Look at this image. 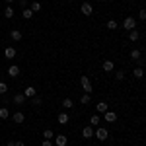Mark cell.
<instances>
[{
    "label": "cell",
    "instance_id": "6da1fadb",
    "mask_svg": "<svg viewBox=\"0 0 146 146\" xmlns=\"http://www.w3.org/2000/svg\"><path fill=\"white\" fill-rule=\"evenodd\" d=\"M80 86H82V90L86 92V94H92L94 92V86H92V80L88 76H82L80 78Z\"/></svg>",
    "mask_w": 146,
    "mask_h": 146
},
{
    "label": "cell",
    "instance_id": "7a4b0ae2",
    "mask_svg": "<svg viewBox=\"0 0 146 146\" xmlns=\"http://www.w3.org/2000/svg\"><path fill=\"white\" fill-rule=\"evenodd\" d=\"M94 136H96L98 140H107V138H109V131L103 129V127H98V129L94 131Z\"/></svg>",
    "mask_w": 146,
    "mask_h": 146
},
{
    "label": "cell",
    "instance_id": "3957f363",
    "mask_svg": "<svg viewBox=\"0 0 146 146\" xmlns=\"http://www.w3.org/2000/svg\"><path fill=\"white\" fill-rule=\"evenodd\" d=\"M123 27L127 29V31H133V29H136V20H135V18H125Z\"/></svg>",
    "mask_w": 146,
    "mask_h": 146
},
{
    "label": "cell",
    "instance_id": "277c9868",
    "mask_svg": "<svg viewBox=\"0 0 146 146\" xmlns=\"http://www.w3.org/2000/svg\"><path fill=\"white\" fill-rule=\"evenodd\" d=\"M80 12H82L84 16H92V14H94V6H92L90 2H84V4L80 6Z\"/></svg>",
    "mask_w": 146,
    "mask_h": 146
},
{
    "label": "cell",
    "instance_id": "5b68a950",
    "mask_svg": "<svg viewBox=\"0 0 146 146\" xmlns=\"http://www.w3.org/2000/svg\"><path fill=\"white\" fill-rule=\"evenodd\" d=\"M103 121H107V123H115V121H117V113H115V111H105V113H103Z\"/></svg>",
    "mask_w": 146,
    "mask_h": 146
},
{
    "label": "cell",
    "instance_id": "8992f818",
    "mask_svg": "<svg viewBox=\"0 0 146 146\" xmlns=\"http://www.w3.org/2000/svg\"><path fill=\"white\" fill-rule=\"evenodd\" d=\"M68 138L64 135H55V146H66Z\"/></svg>",
    "mask_w": 146,
    "mask_h": 146
},
{
    "label": "cell",
    "instance_id": "52a82bcc",
    "mask_svg": "<svg viewBox=\"0 0 146 146\" xmlns=\"http://www.w3.org/2000/svg\"><path fill=\"white\" fill-rule=\"evenodd\" d=\"M56 123H58V125H68V123H70V117H68V113H58V117H56Z\"/></svg>",
    "mask_w": 146,
    "mask_h": 146
},
{
    "label": "cell",
    "instance_id": "ba28073f",
    "mask_svg": "<svg viewBox=\"0 0 146 146\" xmlns=\"http://www.w3.org/2000/svg\"><path fill=\"white\" fill-rule=\"evenodd\" d=\"M23 96H25V98H29V100H31V98H35V96H37V90H35L33 86H27V88H25V90H23Z\"/></svg>",
    "mask_w": 146,
    "mask_h": 146
},
{
    "label": "cell",
    "instance_id": "9c48e42d",
    "mask_svg": "<svg viewBox=\"0 0 146 146\" xmlns=\"http://www.w3.org/2000/svg\"><path fill=\"white\" fill-rule=\"evenodd\" d=\"M10 37H12V41H16V43H18V41H22V31H20V29H12L10 31Z\"/></svg>",
    "mask_w": 146,
    "mask_h": 146
},
{
    "label": "cell",
    "instance_id": "30bf717a",
    "mask_svg": "<svg viewBox=\"0 0 146 146\" xmlns=\"http://www.w3.org/2000/svg\"><path fill=\"white\" fill-rule=\"evenodd\" d=\"M8 76H12V78H18V76H20V66L12 64V66L8 68Z\"/></svg>",
    "mask_w": 146,
    "mask_h": 146
},
{
    "label": "cell",
    "instance_id": "8fae6325",
    "mask_svg": "<svg viewBox=\"0 0 146 146\" xmlns=\"http://www.w3.org/2000/svg\"><path fill=\"white\" fill-rule=\"evenodd\" d=\"M12 119H14V121H16V123H18V125H22L23 121H25V115H23L22 111H16V113H14V115H12Z\"/></svg>",
    "mask_w": 146,
    "mask_h": 146
},
{
    "label": "cell",
    "instance_id": "7c38bea8",
    "mask_svg": "<svg viewBox=\"0 0 146 146\" xmlns=\"http://www.w3.org/2000/svg\"><path fill=\"white\" fill-rule=\"evenodd\" d=\"M94 136V127H84L82 129V138H92Z\"/></svg>",
    "mask_w": 146,
    "mask_h": 146
},
{
    "label": "cell",
    "instance_id": "4fadbf2b",
    "mask_svg": "<svg viewBox=\"0 0 146 146\" xmlns=\"http://www.w3.org/2000/svg\"><path fill=\"white\" fill-rule=\"evenodd\" d=\"M101 68H103L105 72H113V70H115V64H113V60H103Z\"/></svg>",
    "mask_w": 146,
    "mask_h": 146
},
{
    "label": "cell",
    "instance_id": "5bb4252c",
    "mask_svg": "<svg viewBox=\"0 0 146 146\" xmlns=\"http://www.w3.org/2000/svg\"><path fill=\"white\" fill-rule=\"evenodd\" d=\"M25 100H27V98L23 96V92H22V94H16V96H14V103H18V105H23V103H25Z\"/></svg>",
    "mask_w": 146,
    "mask_h": 146
},
{
    "label": "cell",
    "instance_id": "9a60e30c",
    "mask_svg": "<svg viewBox=\"0 0 146 146\" xmlns=\"http://www.w3.org/2000/svg\"><path fill=\"white\" fill-rule=\"evenodd\" d=\"M96 109H98V113H105V111H109V105H107L105 101H100V103L96 105Z\"/></svg>",
    "mask_w": 146,
    "mask_h": 146
},
{
    "label": "cell",
    "instance_id": "2e32d148",
    "mask_svg": "<svg viewBox=\"0 0 146 146\" xmlns=\"http://www.w3.org/2000/svg\"><path fill=\"white\" fill-rule=\"evenodd\" d=\"M4 56H6V58H14V56H16V49H14V47H6V49H4Z\"/></svg>",
    "mask_w": 146,
    "mask_h": 146
},
{
    "label": "cell",
    "instance_id": "e0dca14e",
    "mask_svg": "<svg viewBox=\"0 0 146 146\" xmlns=\"http://www.w3.org/2000/svg\"><path fill=\"white\" fill-rule=\"evenodd\" d=\"M129 39H131V41H138V39H140V31H138V29L129 31Z\"/></svg>",
    "mask_w": 146,
    "mask_h": 146
},
{
    "label": "cell",
    "instance_id": "ac0fdd59",
    "mask_svg": "<svg viewBox=\"0 0 146 146\" xmlns=\"http://www.w3.org/2000/svg\"><path fill=\"white\" fill-rule=\"evenodd\" d=\"M22 16H23V20H31V18H33L31 8H23V10H22Z\"/></svg>",
    "mask_w": 146,
    "mask_h": 146
},
{
    "label": "cell",
    "instance_id": "d6986e66",
    "mask_svg": "<svg viewBox=\"0 0 146 146\" xmlns=\"http://www.w3.org/2000/svg\"><path fill=\"white\" fill-rule=\"evenodd\" d=\"M133 76H135V78H142V76H144V70H142V66H136L135 70H133Z\"/></svg>",
    "mask_w": 146,
    "mask_h": 146
},
{
    "label": "cell",
    "instance_id": "ffe728a7",
    "mask_svg": "<svg viewBox=\"0 0 146 146\" xmlns=\"http://www.w3.org/2000/svg\"><path fill=\"white\" fill-rule=\"evenodd\" d=\"M100 115H92V119H90V127H96V129H98V127H100Z\"/></svg>",
    "mask_w": 146,
    "mask_h": 146
},
{
    "label": "cell",
    "instance_id": "44dd1931",
    "mask_svg": "<svg viewBox=\"0 0 146 146\" xmlns=\"http://www.w3.org/2000/svg\"><path fill=\"white\" fill-rule=\"evenodd\" d=\"M62 107H64V109H72V107H74V101L70 100V98H64V100H62Z\"/></svg>",
    "mask_w": 146,
    "mask_h": 146
},
{
    "label": "cell",
    "instance_id": "7402d4cb",
    "mask_svg": "<svg viewBox=\"0 0 146 146\" xmlns=\"http://www.w3.org/2000/svg\"><path fill=\"white\" fill-rule=\"evenodd\" d=\"M4 16H6L8 20H12V18H14V8H12V6H6V8H4Z\"/></svg>",
    "mask_w": 146,
    "mask_h": 146
},
{
    "label": "cell",
    "instance_id": "603a6c76",
    "mask_svg": "<svg viewBox=\"0 0 146 146\" xmlns=\"http://www.w3.org/2000/svg\"><path fill=\"white\" fill-rule=\"evenodd\" d=\"M10 117V111H8V107H0V119L4 121V119H8Z\"/></svg>",
    "mask_w": 146,
    "mask_h": 146
},
{
    "label": "cell",
    "instance_id": "cb8c5ba5",
    "mask_svg": "<svg viewBox=\"0 0 146 146\" xmlns=\"http://www.w3.org/2000/svg\"><path fill=\"white\" fill-rule=\"evenodd\" d=\"M131 58H133V60H140V51H138V49H133V51H131Z\"/></svg>",
    "mask_w": 146,
    "mask_h": 146
},
{
    "label": "cell",
    "instance_id": "d4e9b609",
    "mask_svg": "<svg viewBox=\"0 0 146 146\" xmlns=\"http://www.w3.org/2000/svg\"><path fill=\"white\" fill-rule=\"evenodd\" d=\"M90 94H84V96H82V98H80V103H82V105H88V103H90Z\"/></svg>",
    "mask_w": 146,
    "mask_h": 146
},
{
    "label": "cell",
    "instance_id": "484cf974",
    "mask_svg": "<svg viewBox=\"0 0 146 146\" xmlns=\"http://www.w3.org/2000/svg\"><path fill=\"white\" fill-rule=\"evenodd\" d=\"M115 80H125V70H115Z\"/></svg>",
    "mask_w": 146,
    "mask_h": 146
},
{
    "label": "cell",
    "instance_id": "4316f807",
    "mask_svg": "<svg viewBox=\"0 0 146 146\" xmlns=\"http://www.w3.org/2000/svg\"><path fill=\"white\" fill-rule=\"evenodd\" d=\"M41 103H43V100H41L39 96H35V98H31V105H35V107H39Z\"/></svg>",
    "mask_w": 146,
    "mask_h": 146
},
{
    "label": "cell",
    "instance_id": "83f0119b",
    "mask_svg": "<svg viewBox=\"0 0 146 146\" xmlns=\"http://www.w3.org/2000/svg\"><path fill=\"white\" fill-rule=\"evenodd\" d=\"M43 136H45V138H49V140H51V138H55V133H53V131H51V129H45V133H43Z\"/></svg>",
    "mask_w": 146,
    "mask_h": 146
},
{
    "label": "cell",
    "instance_id": "f1b7e54d",
    "mask_svg": "<svg viewBox=\"0 0 146 146\" xmlns=\"http://www.w3.org/2000/svg\"><path fill=\"white\" fill-rule=\"evenodd\" d=\"M6 92H8V84L6 82H0V96H4Z\"/></svg>",
    "mask_w": 146,
    "mask_h": 146
},
{
    "label": "cell",
    "instance_id": "f546056e",
    "mask_svg": "<svg viewBox=\"0 0 146 146\" xmlns=\"http://www.w3.org/2000/svg\"><path fill=\"white\" fill-rule=\"evenodd\" d=\"M39 10H41V4L39 2H31V12L35 14V12H39Z\"/></svg>",
    "mask_w": 146,
    "mask_h": 146
},
{
    "label": "cell",
    "instance_id": "4dcf8cb0",
    "mask_svg": "<svg viewBox=\"0 0 146 146\" xmlns=\"http://www.w3.org/2000/svg\"><path fill=\"white\" fill-rule=\"evenodd\" d=\"M107 27H109V29H117L119 25H117V22H115V20H109V22H107Z\"/></svg>",
    "mask_w": 146,
    "mask_h": 146
},
{
    "label": "cell",
    "instance_id": "1f68e13d",
    "mask_svg": "<svg viewBox=\"0 0 146 146\" xmlns=\"http://www.w3.org/2000/svg\"><path fill=\"white\" fill-rule=\"evenodd\" d=\"M138 18H140V20H146V10H140V12H138Z\"/></svg>",
    "mask_w": 146,
    "mask_h": 146
},
{
    "label": "cell",
    "instance_id": "d6a6232c",
    "mask_svg": "<svg viewBox=\"0 0 146 146\" xmlns=\"http://www.w3.org/2000/svg\"><path fill=\"white\" fill-rule=\"evenodd\" d=\"M41 146H53V142H51V140H49V138H45V140H43V142H41Z\"/></svg>",
    "mask_w": 146,
    "mask_h": 146
},
{
    "label": "cell",
    "instance_id": "836d02e7",
    "mask_svg": "<svg viewBox=\"0 0 146 146\" xmlns=\"http://www.w3.org/2000/svg\"><path fill=\"white\" fill-rule=\"evenodd\" d=\"M20 6H22V8H25V6H27V0H20Z\"/></svg>",
    "mask_w": 146,
    "mask_h": 146
},
{
    "label": "cell",
    "instance_id": "e575fe53",
    "mask_svg": "<svg viewBox=\"0 0 146 146\" xmlns=\"http://www.w3.org/2000/svg\"><path fill=\"white\" fill-rule=\"evenodd\" d=\"M14 142H16V146H23V142H22V140H14Z\"/></svg>",
    "mask_w": 146,
    "mask_h": 146
},
{
    "label": "cell",
    "instance_id": "d590c367",
    "mask_svg": "<svg viewBox=\"0 0 146 146\" xmlns=\"http://www.w3.org/2000/svg\"><path fill=\"white\" fill-rule=\"evenodd\" d=\"M6 146H16V142H14V140H10V142H8Z\"/></svg>",
    "mask_w": 146,
    "mask_h": 146
},
{
    "label": "cell",
    "instance_id": "8d00e7d4",
    "mask_svg": "<svg viewBox=\"0 0 146 146\" xmlns=\"http://www.w3.org/2000/svg\"><path fill=\"white\" fill-rule=\"evenodd\" d=\"M6 4H8V6H12V4H14V0H6Z\"/></svg>",
    "mask_w": 146,
    "mask_h": 146
},
{
    "label": "cell",
    "instance_id": "74e56055",
    "mask_svg": "<svg viewBox=\"0 0 146 146\" xmlns=\"http://www.w3.org/2000/svg\"><path fill=\"white\" fill-rule=\"evenodd\" d=\"M98 2H105V0H98Z\"/></svg>",
    "mask_w": 146,
    "mask_h": 146
},
{
    "label": "cell",
    "instance_id": "f35d334b",
    "mask_svg": "<svg viewBox=\"0 0 146 146\" xmlns=\"http://www.w3.org/2000/svg\"><path fill=\"white\" fill-rule=\"evenodd\" d=\"M66 2H72V0H66Z\"/></svg>",
    "mask_w": 146,
    "mask_h": 146
},
{
    "label": "cell",
    "instance_id": "ab89813d",
    "mask_svg": "<svg viewBox=\"0 0 146 146\" xmlns=\"http://www.w3.org/2000/svg\"><path fill=\"white\" fill-rule=\"evenodd\" d=\"M144 62H146V56H144Z\"/></svg>",
    "mask_w": 146,
    "mask_h": 146
}]
</instances>
